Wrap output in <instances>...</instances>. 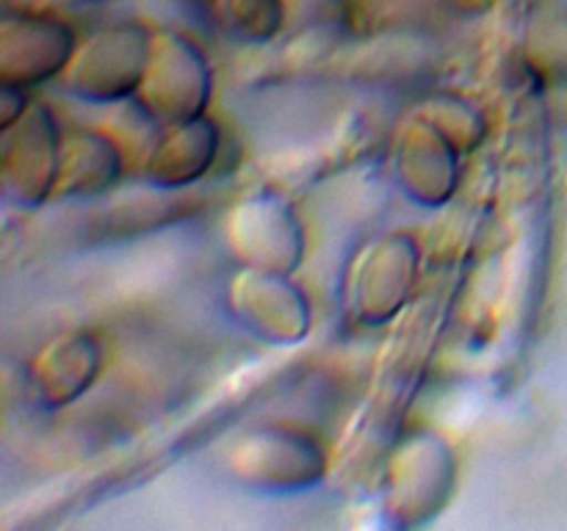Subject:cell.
Masks as SVG:
<instances>
[{"mask_svg": "<svg viewBox=\"0 0 567 531\" xmlns=\"http://www.w3.org/2000/svg\"><path fill=\"white\" fill-rule=\"evenodd\" d=\"M225 473L238 487L266 496L316 490L330 473V457L313 435L293 426H258L227 446Z\"/></svg>", "mask_w": 567, "mask_h": 531, "instance_id": "cell-1", "label": "cell"}, {"mask_svg": "<svg viewBox=\"0 0 567 531\" xmlns=\"http://www.w3.org/2000/svg\"><path fill=\"white\" fill-rule=\"evenodd\" d=\"M457 451L443 435L415 429L399 440L385 468L382 512L396 529L432 523L457 490Z\"/></svg>", "mask_w": 567, "mask_h": 531, "instance_id": "cell-2", "label": "cell"}, {"mask_svg": "<svg viewBox=\"0 0 567 531\" xmlns=\"http://www.w3.org/2000/svg\"><path fill=\"white\" fill-rule=\"evenodd\" d=\"M153 31L142 22L120 20L81 39L61 72L66 94L89 105L131 103L147 72Z\"/></svg>", "mask_w": 567, "mask_h": 531, "instance_id": "cell-3", "label": "cell"}, {"mask_svg": "<svg viewBox=\"0 0 567 531\" xmlns=\"http://www.w3.org/2000/svg\"><path fill=\"white\" fill-rule=\"evenodd\" d=\"M214 94V70L194 39L186 33L161 28L153 31L147 72L133 97L136 108L155 127L203 116Z\"/></svg>", "mask_w": 567, "mask_h": 531, "instance_id": "cell-4", "label": "cell"}, {"mask_svg": "<svg viewBox=\"0 0 567 531\" xmlns=\"http://www.w3.org/2000/svg\"><path fill=\"white\" fill-rule=\"evenodd\" d=\"M221 238L238 266L297 274L308 252V232L293 202L271 188L249 191L227 208Z\"/></svg>", "mask_w": 567, "mask_h": 531, "instance_id": "cell-5", "label": "cell"}, {"mask_svg": "<svg viewBox=\"0 0 567 531\" xmlns=\"http://www.w3.org/2000/svg\"><path fill=\"white\" fill-rule=\"evenodd\" d=\"M225 302L238 326L269 346L291 348L308 341L313 304L293 274L241 266L227 280Z\"/></svg>", "mask_w": 567, "mask_h": 531, "instance_id": "cell-6", "label": "cell"}, {"mask_svg": "<svg viewBox=\"0 0 567 531\" xmlns=\"http://www.w3.org/2000/svg\"><path fill=\"white\" fill-rule=\"evenodd\" d=\"M421 280V247L410 232H382L352 263L349 304L360 324L385 326L413 302Z\"/></svg>", "mask_w": 567, "mask_h": 531, "instance_id": "cell-7", "label": "cell"}, {"mask_svg": "<svg viewBox=\"0 0 567 531\" xmlns=\"http://www.w3.org/2000/svg\"><path fill=\"white\" fill-rule=\"evenodd\" d=\"M59 119L48 103L31 100L25 114L0 131V186L17 208L33 210L53 199L61 166Z\"/></svg>", "mask_w": 567, "mask_h": 531, "instance_id": "cell-8", "label": "cell"}, {"mask_svg": "<svg viewBox=\"0 0 567 531\" xmlns=\"http://www.w3.org/2000/svg\"><path fill=\"white\" fill-rule=\"evenodd\" d=\"M78 42L75 28L61 17L11 11L0 20V83L33 88L61 77Z\"/></svg>", "mask_w": 567, "mask_h": 531, "instance_id": "cell-9", "label": "cell"}, {"mask_svg": "<svg viewBox=\"0 0 567 531\" xmlns=\"http://www.w3.org/2000/svg\"><path fill=\"white\" fill-rule=\"evenodd\" d=\"M465 155L419 114L402 127L393 149V180L419 208H446L463 180Z\"/></svg>", "mask_w": 567, "mask_h": 531, "instance_id": "cell-10", "label": "cell"}, {"mask_svg": "<svg viewBox=\"0 0 567 531\" xmlns=\"http://www.w3.org/2000/svg\"><path fill=\"white\" fill-rule=\"evenodd\" d=\"M103 371V346L89 330L50 337L31 363V387L39 407L64 409L86 396Z\"/></svg>", "mask_w": 567, "mask_h": 531, "instance_id": "cell-11", "label": "cell"}, {"mask_svg": "<svg viewBox=\"0 0 567 531\" xmlns=\"http://www.w3.org/2000/svg\"><path fill=\"white\" fill-rule=\"evenodd\" d=\"M219 147L221 131L208 114L166 125L155 131L153 144L144 153L142 175L150 186L181 191L199 183L214 169Z\"/></svg>", "mask_w": 567, "mask_h": 531, "instance_id": "cell-12", "label": "cell"}, {"mask_svg": "<svg viewBox=\"0 0 567 531\" xmlns=\"http://www.w3.org/2000/svg\"><path fill=\"white\" fill-rule=\"evenodd\" d=\"M125 175V149L103 131H72L61 144V166L53 199L89 202L100 199Z\"/></svg>", "mask_w": 567, "mask_h": 531, "instance_id": "cell-13", "label": "cell"}, {"mask_svg": "<svg viewBox=\"0 0 567 531\" xmlns=\"http://www.w3.org/2000/svg\"><path fill=\"white\" fill-rule=\"evenodd\" d=\"M415 114L437 127L463 155L476 153L487 138V116L460 94H435L424 100Z\"/></svg>", "mask_w": 567, "mask_h": 531, "instance_id": "cell-14", "label": "cell"}, {"mask_svg": "<svg viewBox=\"0 0 567 531\" xmlns=\"http://www.w3.org/2000/svg\"><path fill=\"white\" fill-rule=\"evenodd\" d=\"M216 17L238 42L269 44L286 25V0H216Z\"/></svg>", "mask_w": 567, "mask_h": 531, "instance_id": "cell-15", "label": "cell"}, {"mask_svg": "<svg viewBox=\"0 0 567 531\" xmlns=\"http://www.w3.org/2000/svg\"><path fill=\"white\" fill-rule=\"evenodd\" d=\"M31 105L28 88L14 86V83H0V131L14 125Z\"/></svg>", "mask_w": 567, "mask_h": 531, "instance_id": "cell-16", "label": "cell"}, {"mask_svg": "<svg viewBox=\"0 0 567 531\" xmlns=\"http://www.w3.org/2000/svg\"><path fill=\"white\" fill-rule=\"evenodd\" d=\"M9 9L14 11H33V14H53V9L59 6H72L83 3V0H6Z\"/></svg>", "mask_w": 567, "mask_h": 531, "instance_id": "cell-17", "label": "cell"}, {"mask_svg": "<svg viewBox=\"0 0 567 531\" xmlns=\"http://www.w3.org/2000/svg\"><path fill=\"white\" fill-rule=\"evenodd\" d=\"M441 3L463 17H482V14H487V11H491L498 0H441Z\"/></svg>", "mask_w": 567, "mask_h": 531, "instance_id": "cell-18", "label": "cell"}, {"mask_svg": "<svg viewBox=\"0 0 567 531\" xmlns=\"http://www.w3.org/2000/svg\"><path fill=\"white\" fill-rule=\"evenodd\" d=\"M565 122H567V103H565Z\"/></svg>", "mask_w": 567, "mask_h": 531, "instance_id": "cell-19", "label": "cell"}]
</instances>
